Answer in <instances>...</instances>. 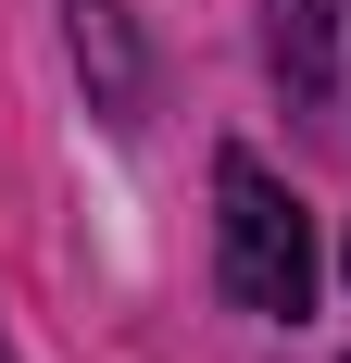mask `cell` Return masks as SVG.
Segmentation results:
<instances>
[{
  "instance_id": "6da1fadb",
  "label": "cell",
  "mask_w": 351,
  "mask_h": 363,
  "mask_svg": "<svg viewBox=\"0 0 351 363\" xmlns=\"http://www.w3.org/2000/svg\"><path fill=\"white\" fill-rule=\"evenodd\" d=\"M213 263H226V301H239V313L301 326V301H314V213H301L251 150L213 163Z\"/></svg>"
},
{
  "instance_id": "7a4b0ae2",
  "label": "cell",
  "mask_w": 351,
  "mask_h": 363,
  "mask_svg": "<svg viewBox=\"0 0 351 363\" xmlns=\"http://www.w3.org/2000/svg\"><path fill=\"white\" fill-rule=\"evenodd\" d=\"M264 50H276L288 101H326V63H339V0H264Z\"/></svg>"
},
{
  "instance_id": "3957f363",
  "label": "cell",
  "mask_w": 351,
  "mask_h": 363,
  "mask_svg": "<svg viewBox=\"0 0 351 363\" xmlns=\"http://www.w3.org/2000/svg\"><path fill=\"white\" fill-rule=\"evenodd\" d=\"M75 50L101 63V101H113V113L139 101V38H126V13H113V0H75Z\"/></svg>"
},
{
  "instance_id": "277c9868",
  "label": "cell",
  "mask_w": 351,
  "mask_h": 363,
  "mask_svg": "<svg viewBox=\"0 0 351 363\" xmlns=\"http://www.w3.org/2000/svg\"><path fill=\"white\" fill-rule=\"evenodd\" d=\"M339 276H351V251H339Z\"/></svg>"
}]
</instances>
